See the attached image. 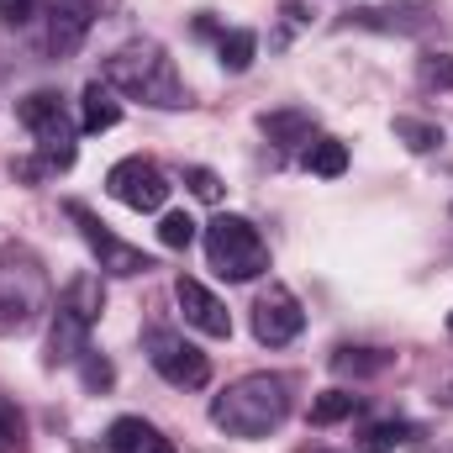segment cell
<instances>
[{
	"mask_svg": "<svg viewBox=\"0 0 453 453\" xmlns=\"http://www.w3.org/2000/svg\"><path fill=\"white\" fill-rule=\"evenodd\" d=\"M16 116H21V127L42 142V153L74 158V121L64 111V96H58V90H32V96L16 106Z\"/></svg>",
	"mask_w": 453,
	"mask_h": 453,
	"instance_id": "ba28073f",
	"label": "cell"
},
{
	"mask_svg": "<svg viewBox=\"0 0 453 453\" xmlns=\"http://www.w3.org/2000/svg\"><path fill=\"white\" fill-rule=\"evenodd\" d=\"M64 211H69V222L80 226V237L90 242V253L101 258V274H116V280H132V274H148L153 269V258L137 248V242H127V237H116L111 226L101 222L85 201H64Z\"/></svg>",
	"mask_w": 453,
	"mask_h": 453,
	"instance_id": "5b68a950",
	"label": "cell"
},
{
	"mask_svg": "<svg viewBox=\"0 0 453 453\" xmlns=\"http://www.w3.org/2000/svg\"><path fill=\"white\" fill-rule=\"evenodd\" d=\"M433 21H438V16H433L427 0H390V5H358V11H348V27H364V32H401V37L427 32Z\"/></svg>",
	"mask_w": 453,
	"mask_h": 453,
	"instance_id": "8fae6325",
	"label": "cell"
},
{
	"mask_svg": "<svg viewBox=\"0 0 453 453\" xmlns=\"http://www.w3.org/2000/svg\"><path fill=\"white\" fill-rule=\"evenodd\" d=\"M290 417V380L285 374H242L211 401V422L226 438H269Z\"/></svg>",
	"mask_w": 453,
	"mask_h": 453,
	"instance_id": "7a4b0ae2",
	"label": "cell"
},
{
	"mask_svg": "<svg viewBox=\"0 0 453 453\" xmlns=\"http://www.w3.org/2000/svg\"><path fill=\"white\" fill-rule=\"evenodd\" d=\"M206 258H211V269L222 274L226 285H248V280H258L269 269V242L258 237V226L248 217L222 211L217 222L206 226Z\"/></svg>",
	"mask_w": 453,
	"mask_h": 453,
	"instance_id": "277c9868",
	"label": "cell"
},
{
	"mask_svg": "<svg viewBox=\"0 0 453 453\" xmlns=\"http://www.w3.org/2000/svg\"><path fill=\"white\" fill-rule=\"evenodd\" d=\"M301 327H306V311H301V301H296L285 285H269V290L253 301V338L264 342V348L296 342Z\"/></svg>",
	"mask_w": 453,
	"mask_h": 453,
	"instance_id": "9c48e42d",
	"label": "cell"
},
{
	"mask_svg": "<svg viewBox=\"0 0 453 453\" xmlns=\"http://www.w3.org/2000/svg\"><path fill=\"white\" fill-rule=\"evenodd\" d=\"M48 301H53V290H48L42 258L27 248H0V338L37 327Z\"/></svg>",
	"mask_w": 453,
	"mask_h": 453,
	"instance_id": "3957f363",
	"label": "cell"
},
{
	"mask_svg": "<svg viewBox=\"0 0 453 453\" xmlns=\"http://www.w3.org/2000/svg\"><path fill=\"white\" fill-rule=\"evenodd\" d=\"M395 137H401L411 153L443 148V127H438V121H422V116H395Z\"/></svg>",
	"mask_w": 453,
	"mask_h": 453,
	"instance_id": "44dd1931",
	"label": "cell"
},
{
	"mask_svg": "<svg viewBox=\"0 0 453 453\" xmlns=\"http://www.w3.org/2000/svg\"><path fill=\"white\" fill-rule=\"evenodd\" d=\"M449 338H453V311H449Z\"/></svg>",
	"mask_w": 453,
	"mask_h": 453,
	"instance_id": "4dcf8cb0",
	"label": "cell"
},
{
	"mask_svg": "<svg viewBox=\"0 0 453 453\" xmlns=\"http://www.w3.org/2000/svg\"><path fill=\"white\" fill-rule=\"evenodd\" d=\"M258 132H264L269 142H280V148H301V142H311V137H317V116L306 111V106L264 111V116H258Z\"/></svg>",
	"mask_w": 453,
	"mask_h": 453,
	"instance_id": "9a60e30c",
	"label": "cell"
},
{
	"mask_svg": "<svg viewBox=\"0 0 453 453\" xmlns=\"http://www.w3.org/2000/svg\"><path fill=\"white\" fill-rule=\"evenodd\" d=\"M358 411V395H348V390H322L317 401H311V427H333V422H348Z\"/></svg>",
	"mask_w": 453,
	"mask_h": 453,
	"instance_id": "7402d4cb",
	"label": "cell"
},
{
	"mask_svg": "<svg viewBox=\"0 0 453 453\" xmlns=\"http://www.w3.org/2000/svg\"><path fill=\"white\" fill-rule=\"evenodd\" d=\"M101 80H106L111 90H121L127 101H142V106H153V111H180V106L190 101V90H185L174 58H169L153 37L121 42L111 58L101 64Z\"/></svg>",
	"mask_w": 453,
	"mask_h": 453,
	"instance_id": "6da1fadb",
	"label": "cell"
},
{
	"mask_svg": "<svg viewBox=\"0 0 453 453\" xmlns=\"http://www.w3.org/2000/svg\"><path fill=\"white\" fill-rule=\"evenodd\" d=\"M185 185H190V196H196V201H222V180H217L211 169H201V164H190V169H185Z\"/></svg>",
	"mask_w": 453,
	"mask_h": 453,
	"instance_id": "4316f807",
	"label": "cell"
},
{
	"mask_svg": "<svg viewBox=\"0 0 453 453\" xmlns=\"http://www.w3.org/2000/svg\"><path fill=\"white\" fill-rule=\"evenodd\" d=\"M395 364V353H385V348H338L333 353V369H338L342 380L353 374V380H369V374H385Z\"/></svg>",
	"mask_w": 453,
	"mask_h": 453,
	"instance_id": "e0dca14e",
	"label": "cell"
},
{
	"mask_svg": "<svg viewBox=\"0 0 453 453\" xmlns=\"http://www.w3.org/2000/svg\"><path fill=\"white\" fill-rule=\"evenodd\" d=\"M96 27V0H48V53L64 64Z\"/></svg>",
	"mask_w": 453,
	"mask_h": 453,
	"instance_id": "30bf717a",
	"label": "cell"
},
{
	"mask_svg": "<svg viewBox=\"0 0 453 453\" xmlns=\"http://www.w3.org/2000/svg\"><path fill=\"white\" fill-rule=\"evenodd\" d=\"M253 53H258V37H253L248 27H237V32H222V42H217V58H222L226 74H242V69L253 64Z\"/></svg>",
	"mask_w": 453,
	"mask_h": 453,
	"instance_id": "ffe728a7",
	"label": "cell"
},
{
	"mask_svg": "<svg viewBox=\"0 0 453 453\" xmlns=\"http://www.w3.org/2000/svg\"><path fill=\"white\" fill-rule=\"evenodd\" d=\"M106 449L111 453H174V443L153 422H142V417H116L111 433H106Z\"/></svg>",
	"mask_w": 453,
	"mask_h": 453,
	"instance_id": "5bb4252c",
	"label": "cell"
},
{
	"mask_svg": "<svg viewBox=\"0 0 453 453\" xmlns=\"http://www.w3.org/2000/svg\"><path fill=\"white\" fill-rule=\"evenodd\" d=\"M411 438H417V427H411V422H374V427H364L358 453H390L395 443H411Z\"/></svg>",
	"mask_w": 453,
	"mask_h": 453,
	"instance_id": "603a6c76",
	"label": "cell"
},
{
	"mask_svg": "<svg viewBox=\"0 0 453 453\" xmlns=\"http://www.w3.org/2000/svg\"><path fill=\"white\" fill-rule=\"evenodd\" d=\"M90 327L74 306H53V327H48V369H64V364H80L90 353Z\"/></svg>",
	"mask_w": 453,
	"mask_h": 453,
	"instance_id": "4fadbf2b",
	"label": "cell"
},
{
	"mask_svg": "<svg viewBox=\"0 0 453 453\" xmlns=\"http://www.w3.org/2000/svg\"><path fill=\"white\" fill-rule=\"evenodd\" d=\"M142 353H148V364H153L174 390H201V385L211 380V358H206L190 338H180L174 327H148V333H142Z\"/></svg>",
	"mask_w": 453,
	"mask_h": 453,
	"instance_id": "8992f818",
	"label": "cell"
},
{
	"mask_svg": "<svg viewBox=\"0 0 453 453\" xmlns=\"http://www.w3.org/2000/svg\"><path fill=\"white\" fill-rule=\"evenodd\" d=\"M158 242H164V248H190V242H196V217H190V211H164Z\"/></svg>",
	"mask_w": 453,
	"mask_h": 453,
	"instance_id": "d4e9b609",
	"label": "cell"
},
{
	"mask_svg": "<svg viewBox=\"0 0 453 453\" xmlns=\"http://www.w3.org/2000/svg\"><path fill=\"white\" fill-rule=\"evenodd\" d=\"M80 374H85V385H90V390H111V385H116V369H111V358H101L96 348H90V353L80 358Z\"/></svg>",
	"mask_w": 453,
	"mask_h": 453,
	"instance_id": "484cf974",
	"label": "cell"
},
{
	"mask_svg": "<svg viewBox=\"0 0 453 453\" xmlns=\"http://www.w3.org/2000/svg\"><path fill=\"white\" fill-rule=\"evenodd\" d=\"M311 21V11L301 5V0H290V5H280V32H274V48H285L290 42V32H301Z\"/></svg>",
	"mask_w": 453,
	"mask_h": 453,
	"instance_id": "83f0119b",
	"label": "cell"
},
{
	"mask_svg": "<svg viewBox=\"0 0 453 453\" xmlns=\"http://www.w3.org/2000/svg\"><path fill=\"white\" fill-rule=\"evenodd\" d=\"M37 5H42V0H0V21H5V27H27V21L37 16Z\"/></svg>",
	"mask_w": 453,
	"mask_h": 453,
	"instance_id": "f546056e",
	"label": "cell"
},
{
	"mask_svg": "<svg viewBox=\"0 0 453 453\" xmlns=\"http://www.w3.org/2000/svg\"><path fill=\"white\" fill-rule=\"evenodd\" d=\"M0 453H21V417L0 401Z\"/></svg>",
	"mask_w": 453,
	"mask_h": 453,
	"instance_id": "f1b7e54d",
	"label": "cell"
},
{
	"mask_svg": "<svg viewBox=\"0 0 453 453\" xmlns=\"http://www.w3.org/2000/svg\"><path fill=\"white\" fill-rule=\"evenodd\" d=\"M417 80L422 90H453V53H422Z\"/></svg>",
	"mask_w": 453,
	"mask_h": 453,
	"instance_id": "cb8c5ba5",
	"label": "cell"
},
{
	"mask_svg": "<svg viewBox=\"0 0 453 453\" xmlns=\"http://www.w3.org/2000/svg\"><path fill=\"white\" fill-rule=\"evenodd\" d=\"M116 121H121V106L111 101V90L101 80H90L80 96V132H111Z\"/></svg>",
	"mask_w": 453,
	"mask_h": 453,
	"instance_id": "2e32d148",
	"label": "cell"
},
{
	"mask_svg": "<svg viewBox=\"0 0 453 453\" xmlns=\"http://www.w3.org/2000/svg\"><path fill=\"white\" fill-rule=\"evenodd\" d=\"M174 301H180V311H185V322H190L196 333H206V338H232V311H226L201 280L180 274V280H174Z\"/></svg>",
	"mask_w": 453,
	"mask_h": 453,
	"instance_id": "7c38bea8",
	"label": "cell"
},
{
	"mask_svg": "<svg viewBox=\"0 0 453 453\" xmlns=\"http://www.w3.org/2000/svg\"><path fill=\"white\" fill-rule=\"evenodd\" d=\"M106 190H111L121 206H132V211H164V201H169V180H164V169H158L153 158H142V153H132V158L111 164Z\"/></svg>",
	"mask_w": 453,
	"mask_h": 453,
	"instance_id": "52a82bcc",
	"label": "cell"
},
{
	"mask_svg": "<svg viewBox=\"0 0 453 453\" xmlns=\"http://www.w3.org/2000/svg\"><path fill=\"white\" fill-rule=\"evenodd\" d=\"M306 169L322 174V180H338L342 169H348V142H338V137H317V142L306 148Z\"/></svg>",
	"mask_w": 453,
	"mask_h": 453,
	"instance_id": "d6986e66",
	"label": "cell"
},
{
	"mask_svg": "<svg viewBox=\"0 0 453 453\" xmlns=\"http://www.w3.org/2000/svg\"><path fill=\"white\" fill-rule=\"evenodd\" d=\"M64 306H74L85 322H101V311H106V290H101V274H74L69 285H64V296H58Z\"/></svg>",
	"mask_w": 453,
	"mask_h": 453,
	"instance_id": "ac0fdd59",
	"label": "cell"
}]
</instances>
